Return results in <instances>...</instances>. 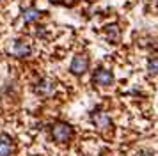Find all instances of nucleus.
<instances>
[{
	"instance_id": "6",
	"label": "nucleus",
	"mask_w": 158,
	"mask_h": 156,
	"mask_svg": "<svg viewBox=\"0 0 158 156\" xmlns=\"http://www.w3.org/2000/svg\"><path fill=\"white\" fill-rule=\"evenodd\" d=\"M13 53H15L18 59H29L32 55V46L30 43H27L25 39H16L15 46H13Z\"/></svg>"
},
{
	"instance_id": "13",
	"label": "nucleus",
	"mask_w": 158,
	"mask_h": 156,
	"mask_svg": "<svg viewBox=\"0 0 158 156\" xmlns=\"http://www.w3.org/2000/svg\"><path fill=\"white\" fill-rule=\"evenodd\" d=\"M59 2H60V4H66V6H73L77 0H59Z\"/></svg>"
},
{
	"instance_id": "4",
	"label": "nucleus",
	"mask_w": 158,
	"mask_h": 156,
	"mask_svg": "<svg viewBox=\"0 0 158 156\" xmlns=\"http://www.w3.org/2000/svg\"><path fill=\"white\" fill-rule=\"evenodd\" d=\"M91 121H93V124L96 126V129H100L103 133H107L112 129V119H110V115L107 112H101V110H94L91 113Z\"/></svg>"
},
{
	"instance_id": "10",
	"label": "nucleus",
	"mask_w": 158,
	"mask_h": 156,
	"mask_svg": "<svg viewBox=\"0 0 158 156\" xmlns=\"http://www.w3.org/2000/svg\"><path fill=\"white\" fill-rule=\"evenodd\" d=\"M148 71L151 75H158V57H151L148 60Z\"/></svg>"
},
{
	"instance_id": "11",
	"label": "nucleus",
	"mask_w": 158,
	"mask_h": 156,
	"mask_svg": "<svg viewBox=\"0 0 158 156\" xmlns=\"http://www.w3.org/2000/svg\"><path fill=\"white\" fill-rule=\"evenodd\" d=\"M137 156H155V153H151V151H140Z\"/></svg>"
},
{
	"instance_id": "9",
	"label": "nucleus",
	"mask_w": 158,
	"mask_h": 156,
	"mask_svg": "<svg viewBox=\"0 0 158 156\" xmlns=\"http://www.w3.org/2000/svg\"><path fill=\"white\" fill-rule=\"evenodd\" d=\"M22 18H23L25 23H36V21L41 18V11L36 9V7H27V9H23Z\"/></svg>"
},
{
	"instance_id": "7",
	"label": "nucleus",
	"mask_w": 158,
	"mask_h": 156,
	"mask_svg": "<svg viewBox=\"0 0 158 156\" xmlns=\"http://www.w3.org/2000/svg\"><path fill=\"white\" fill-rule=\"evenodd\" d=\"M15 142L9 135H0V156H15Z\"/></svg>"
},
{
	"instance_id": "1",
	"label": "nucleus",
	"mask_w": 158,
	"mask_h": 156,
	"mask_svg": "<svg viewBox=\"0 0 158 156\" xmlns=\"http://www.w3.org/2000/svg\"><path fill=\"white\" fill-rule=\"evenodd\" d=\"M52 138L57 144H68L73 138V126L68 122H55L52 126Z\"/></svg>"
},
{
	"instance_id": "12",
	"label": "nucleus",
	"mask_w": 158,
	"mask_h": 156,
	"mask_svg": "<svg viewBox=\"0 0 158 156\" xmlns=\"http://www.w3.org/2000/svg\"><path fill=\"white\" fill-rule=\"evenodd\" d=\"M36 34L39 35V37H44V35H46V30H44V28H37Z\"/></svg>"
},
{
	"instance_id": "8",
	"label": "nucleus",
	"mask_w": 158,
	"mask_h": 156,
	"mask_svg": "<svg viewBox=\"0 0 158 156\" xmlns=\"http://www.w3.org/2000/svg\"><path fill=\"white\" fill-rule=\"evenodd\" d=\"M105 37H107L108 43L117 44V43L121 41V28L117 27L115 23H112V25H107V27H105Z\"/></svg>"
},
{
	"instance_id": "2",
	"label": "nucleus",
	"mask_w": 158,
	"mask_h": 156,
	"mask_svg": "<svg viewBox=\"0 0 158 156\" xmlns=\"http://www.w3.org/2000/svg\"><path fill=\"white\" fill-rule=\"evenodd\" d=\"M34 91H36V94L43 96V98H52L55 94V91H57V82L50 76H43L34 85Z\"/></svg>"
},
{
	"instance_id": "14",
	"label": "nucleus",
	"mask_w": 158,
	"mask_h": 156,
	"mask_svg": "<svg viewBox=\"0 0 158 156\" xmlns=\"http://www.w3.org/2000/svg\"><path fill=\"white\" fill-rule=\"evenodd\" d=\"M0 2H6V0H0Z\"/></svg>"
},
{
	"instance_id": "5",
	"label": "nucleus",
	"mask_w": 158,
	"mask_h": 156,
	"mask_svg": "<svg viewBox=\"0 0 158 156\" xmlns=\"http://www.w3.org/2000/svg\"><path fill=\"white\" fill-rule=\"evenodd\" d=\"M93 82L100 87H110L114 84V73L110 69H105V68H98L93 75Z\"/></svg>"
},
{
	"instance_id": "3",
	"label": "nucleus",
	"mask_w": 158,
	"mask_h": 156,
	"mask_svg": "<svg viewBox=\"0 0 158 156\" xmlns=\"http://www.w3.org/2000/svg\"><path fill=\"white\" fill-rule=\"evenodd\" d=\"M87 69H89V57H87V53L80 51V53H77L73 57L71 64H69V71L75 76H82Z\"/></svg>"
}]
</instances>
